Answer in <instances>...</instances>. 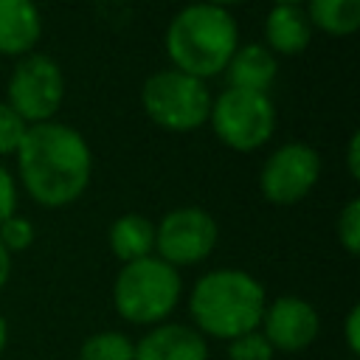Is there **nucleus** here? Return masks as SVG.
Listing matches in <instances>:
<instances>
[{
	"mask_svg": "<svg viewBox=\"0 0 360 360\" xmlns=\"http://www.w3.org/2000/svg\"><path fill=\"white\" fill-rule=\"evenodd\" d=\"M135 360H208V340L191 323L163 321L135 343Z\"/></svg>",
	"mask_w": 360,
	"mask_h": 360,
	"instance_id": "11",
	"label": "nucleus"
},
{
	"mask_svg": "<svg viewBox=\"0 0 360 360\" xmlns=\"http://www.w3.org/2000/svg\"><path fill=\"white\" fill-rule=\"evenodd\" d=\"M309 42H312V25H309L304 6L273 3V8L264 17V42L262 45L270 53L295 56V53H304Z\"/></svg>",
	"mask_w": 360,
	"mask_h": 360,
	"instance_id": "13",
	"label": "nucleus"
},
{
	"mask_svg": "<svg viewBox=\"0 0 360 360\" xmlns=\"http://www.w3.org/2000/svg\"><path fill=\"white\" fill-rule=\"evenodd\" d=\"M273 357H276V352L259 329L228 340V360H273Z\"/></svg>",
	"mask_w": 360,
	"mask_h": 360,
	"instance_id": "18",
	"label": "nucleus"
},
{
	"mask_svg": "<svg viewBox=\"0 0 360 360\" xmlns=\"http://www.w3.org/2000/svg\"><path fill=\"white\" fill-rule=\"evenodd\" d=\"M25 194L42 208L76 202L93 177V152L84 135L62 121L31 124L14 152Z\"/></svg>",
	"mask_w": 360,
	"mask_h": 360,
	"instance_id": "1",
	"label": "nucleus"
},
{
	"mask_svg": "<svg viewBox=\"0 0 360 360\" xmlns=\"http://www.w3.org/2000/svg\"><path fill=\"white\" fill-rule=\"evenodd\" d=\"M225 73H228V87L267 93L278 76V62L276 53H270L262 42H248L233 51Z\"/></svg>",
	"mask_w": 360,
	"mask_h": 360,
	"instance_id": "14",
	"label": "nucleus"
},
{
	"mask_svg": "<svg viewBox=\"0 0 360 360\" xmlns=\"http://www.w3.org/2000/svg\"><path fill=\"white\" fill-rule=\"evenodd\" d=\"M79 360H135V340L115 329L96 332L79 346Z\"/></svg>",
	"mask_w": 360,
	"mask_h": 360,
	"instance_id": "17",
	"label": "nucleus"
},
{
	"mask_svg": "<svg viewBox=\"0 0 360 360\" xmlns=\"http://www.w3.org/2000/svg\"><path fill=\"white\" fill-rule=\"evenodd\" d=\"M211 93L202 79L177 68L155 70L141 87V104L152 124L169 132H194L208 124Z\"/></svg>",
	"mask_w": 360,
	"mask_h": 360,
	"instance_id": "5",
	"label": "nucleus"
},
{
	"mask_svg": "<svg viewBox=\"0 0 360 360\" xmlns=\"http://www.w3.org/2000/svg\"><path fill=\"white\" fill-rule=\"evenodd\" d=\"M236 48L239 25L233 14L205 0L183 6L166 25V56L172 68L202 82L225 73Z\"/></svg>",
	"mask_w": 360,
	"mask_h": 360,
	"instance_id": "3",
	"label": "nucleus"
},
{
	"mask_svg": "<svg viewBox=\"0 0 360 360\" xmlns=\"http://www.w3.org/2000/svg\"><path fill=\"white\" fill-rule=\"evenodd\" d=\"M8 276H11V253H8V250L0 245V290L6 287Z\"/></svg>",
	"mask_w": 360,
	"mask_h": 360,
	"instance_id": "25",
	"label": "nucleus"
},
{
	"mask_svg": "<svg viewBox=\"0 0 360 360\" xmlns=\"http://www.w3.org/2000/svg\"><path fill=\"white\" fill-rule=\"evenodd\" d=\"M208 124L233 152H256L276 132V104L270 93L225 87L211 98Z\"/></svg>",
	"mask_w": 360,
	"mask_h": 360,
	"instance_id": "6",
	"label": "nucleus"
},
{
	"mask_svg": "<svg viewBox=\"0 0 360 360\" xmlns=\"http://www.w3.org/2000/svg\"><path fill=\"white\" fill-rule=\"evenodd\" d=\"M180 295H183L180 270L166 264L155 253L121 264L112 281V307L127 323L135 326L163 323L177 309Z\"/></svg>",
	"mask_w": 360,
	"mask_h": 360,
	"instance_id": "4",
	"label": "nucleus"
},
{
	"mask_svg": "<svg viewBox=\"0 0 360 360\" xmlns=\"http://www.w3.org/2000/svg\"><path fill=\"white\" fill-rule=\"evenodd\" d=\"M62 101H65V73L53 56L28 53L14 65V70L8 76L6 104L28 127L53 121Z\"/></svg>",
	"mask_w": 360,
	"mask_h": 360,
	"instance_id": "7",
	"label": "nucleus"
},
{
	"mask_svg": "<svg viewBox=\"0 0 360 360\" xmlns=\"http://www.w3.org/2000/svg\"><path fill=\"white\" fill-rule=\"evenodd\" d=\"M6 343H8V321H6V315L0 312V354H3Z\"/></svg>",
	"mask_w": 360,
	"mask_h": 360,
	"instance_id": "26",
	"label": "nucleus"
},
{
	"mask_svg": "<svg viewBox=\"0 0 360 360\" xmlns=\"http://www.w3.org/2000/svg\"><path fill=\"white\" fill-rule=\"evenodd\" d=\"M343 338H346V349H349L352 354H360V307H357V304L346 312Z\"/></svg>",
	"mask_w": 360,
	"mask_h": 360,
	"instance_id": "23",
	"label": "nucleus"
},
{
	"mask_svg": "<svg viewBox=\"0 0 360 360\" xmlns=\"http://www.w3.org/2000/svg\"><path fill=\"white\" fill-rule=\"evenodd\" d=\"M321 177V158L309 143L290 141L270 152L259 172V191L273 205L301 202Z\"/></svg>",
	"mask_w": 360,
	"mask_h": 360,
	"instance_id": "9",
	"label": "nucleus"
},
{
	"mask_svg": "<svg viewBox=\"0 0 360 360\" xmlns=\"http://www.w3.org/2000/svg\"><path fill=\"white\" fill-rule=\"evenodd\" d=\"M307 17L312 31L329 37H349L360 28V0H307Z\"/></svg>",
	"mask_w": 360,
	"mask_h": 360,
	"instance_id": "16",
	"label": "nucleus"
},
{
	"mask_svg": "<svg viewBox=\"0 0 360 360\" xmlns=\"http://www.w3.org/2000/svg\"><path fill=\"white\" fill-rule=\"evenodd\" d=\"M25 129H28V124H25L6 101H0V158L17 152V146H20L22 135H25Z\"/></svg>",
	"mask_w": 360,
	"mask_h": 360,
	"instance_id": "21",
	"label": "nucleus"
},
{
	"mask_svg": "<svg viewBox=\"0 0 360 360\" xmlns=\"http://www.w3.org/2000/svg\"><path fill=\"white\" fill-rule=\"evenodd\" d=\"M0 245L8 253H22L34 245V222L28 217L11 214L8 219L0 222Z\"/></svg>",
	"mask_w": 360,
	"mask_h": 360,
	"instance_id": "19",
	"label": "nucleus"
},
{
	"mask_svg": "<svg viewBox=\"0 0 360 360\" xmlns=\"http://www.w3.org/2000/svg\"><path fill=\"white\" fill-rule=\"evenodd\" d=\"M267 292L256 276L239 267H217L202 273L188 292L191 326L202 338L233 340L259 329Z\"/></svg>",
	"mask_w": 360,
	"mask_h": 360,
	"instance_id": "2",
	"label": "nucleus"
},
{
	"mask_svg": "<svg viewBox=\"0 0 360 360\" xmlns=\"http://www.w3.org/2000/svg\"><path fill=\"white\" fill-rule=\"evenodd\" d=\"M107 242H110L112 256L121 259V264L146 259L155 253V222L135 211L121 214L118 219H112L107 231Z\"/></svg>",
	"mask_w": 360,
	"mask_h": 360,
	"instance_id": "15",
	"label": "nucleus"
},
{
	"mask_svg": "<svg viewBox=\"0 0 360 360\" xmlns=\"http://www.w3.org/2000/svg\"><path fill=\"white\" fill-rule=\"evenodd\" d=\"M17 214V180L14 174L0 163V222Z\"/></svg>",
	"mask_w": 360,
	"mask_h": 360,
	"instance_id": "22",
	"label": "nucleus"
},
{
	"mask_svg": "<svg viewBox=\"0 0 360 360\" xmlns=\"http://www.w3.org/2000/svg\"><path fill=\"white\" fill-rule=\"evenodd\" d=\"M42 37V14L34 0H0V53L28 56Z\"/></svg>",
	"mask_w": 360,
	"mask_h": 360,
	"instance_id": "12",
	"label": "nucleus"
},
{
	"mask_svg": "<svg viewBox=\"0 0 360 360\" xmlns=\"http://www.w3.org/2000/svg\"><path fill=\"white\" fill-rule=\"evenodd\" d=\"M338 242L349 256L360 250V200L352 197L338 214Z\"/></svg>",
	"mask_w": 360,
	"mask_h": 360,
	"instance_id": "20",
	"label": "nucleus"
},
{
	"mask_svg": "<svg viewBox=\"0 0 360 360\" xmlns=\"http://www.w3.org/2000/svg\"><path fill=\"white\" fill-rule=\"evenodd\" d=\"M346 166H349V177L357 180L360 177V132H354L349 138V146H346Z\"/></svg>",
	"mask_w": 360,
	"mask_h": 360,
	"instance_id": "24",
	"label": "nucleus"
},
{
	"mask_svg": "<svg viewBox=\"0 0 360 360\" xmlns=\"http://www.w3.org/2000/svg\"><path fill=\"white\" fill-rule=\"evenodd\" d=\"M205 3H211V6H219V8H228V11H231V6H239V3H245V0H205Z\"/></svg>",
	"mask_w": 360,
	"mask_h": 360,
	"instance_id": "27",
	"label": "nucleus"
},
{
	"mask_svg": "<svg viewBox=\"0 0 360 360\" xmlns=\"http://www.w3.org/2000/svg\"><path fill=\"white\" fill-rule=\"evenodd\" d=\"M259 332L267 338L273 352L298 354L315 343L321 332V315L301 295H278L267 301Z\"/></svg>",
	"mask_w": 360,
	"mask_h": 360,
	"instance_id": "10",
	"label": "nucleus"
},
{
	"mask_svg": "<svg viewBox=\"0 0 360 360\" xmlns=\"http://www.w3.org/2000/svg\"><path fill=\"white\" fill-rule=\"evenodd\" d=\"M217 219L200 205H180L155 225V256L172 267H191L217 248Z\"/></svg>",
	"mask_w": 360,
	"mask_h": 360,
	"instance_id": "8",
	"label": "nucleus"
},
{
	"mask_svg": "<svg viewBox=\"0 0 360 360\" xmlns=\"http://www.w3.org/2000/svg\"><path fill=\"white\" fill-rule=\"evenodd\" d=\"M273 3H290V6H301V3H307V0H273Z\"/></svg>",
	"mask_w": 360,
	"mask_h": 360,
	"instance_id": "28",
	"label": "nucleus"
}]
</instances>
